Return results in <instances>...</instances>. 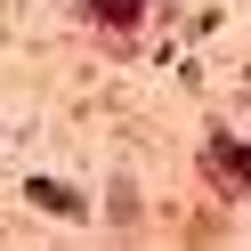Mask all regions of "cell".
<instances>
[{
	"mask_svg": "<svg viewBox=\"0 0 251 251\" xmlns=\"http://www.w3.org/2000/svg\"><path fill=\"white\" fill-rule=\"evenodd\" d=\"M25 202H41V211H57V219H89V202L73 195V186H57V178H25Z\"/></svg>",
	"mask_w": 251,
	"mask_h": 251,
	"instance_id": "7a4b0ae2",
	"label": "cell"
},
{
	"mask_svg": "<svg viewBox=\"0 0 251 251\" xmlns=\"http://www.w3.org/2000/svg\"><path fill=\"white\" fill-rule=\"evenodd\" d=\"M202 178L227 186V195H243L251 186V146L243 138H211V146H202Z\"/></svg>",
	"mask_w": 251,
	"mask_h": 251,
	"instance_id": "6da1fadb",
	"label": "cell"
},
{
	"mask_svg": "<svg viewBox=\"0 0 251 251\" xmlns=\"http://www.w3.org/2000/svg\"><path fill=\"white\" fill-rule=\"evenodd\" d=\"M138 8H146V0H89V17H98V25H130Z\"/></svg>",
	"mask_w": 251,
	"mask_h": 251,
	"instance_id": "3957f363",
	"label": "cell"
}]
</instances>
